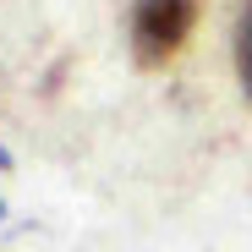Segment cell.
I'll list each match as a JSON object with an SVG mask.
<instances>
[{
    "label": "cell",
    "mask_w": 252,
    "mask_h": 252,
    "mask_svg": "<svg viewBox=\"0 0 252 252\" xmlns=\"http://www.w3.org/2000/svg\"><path fill=\"white\" fill-rule=\"evenodd\" d=\"M197 22V0H137L132 11V50L143 66H164Z\"/></svg>",
    "instance_id": "1"
},
{
    "label": "cell",
    "mask_w": 252,
    "mask_h": 252,
    "mask_svg": "<svg viewBox=\"0 0 252 252\" xmlns=\"http://www.w3.org/2000/svg\"><path fill=\"white\" fill-rule=\"evenodd\" d=\"M236 61H241V82H247V94H252V0H247V11H241V33H236Z\"/></svg>",
    "instance_id": "2"
}]
</instances>
